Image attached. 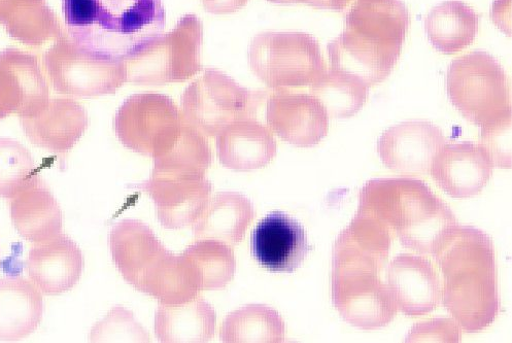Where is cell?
<instances>
[{"label":"cell","instance_id":"obj_1","mask_svg":"<svg viewBox=\"0 0 512 343\" xmlns=\"http://www.w3.org/2000/svg\"><path fill=\"white\" fill-rule=\"evenodd\" d=\"M441 271L443 305L466 332L488 328L499 313L497 266L490 236L455 226L432 254Z\"/></svg>","mask_w":512,"mask_h":343},{"label":"cell","instance_id":"obj_2","mask_svg":"<svg viewBox=\"0 0 512 343\" xmlns=\"http://www.w3.org/2000/svg\"><path fill=\"white\" fill-rule=\"evenodd\" d=\"M358 209L377 219L402 247L427 256L458 225L447 203L424 182L408 178L367 182Z\"/></svg>","mask_w":512,"mask_h":343},{"label":"cell","instance_id":"obj_3","mask_svg":"<svg viewBox=\"0 0 512 343\" xmlns=\"http://www.w3.org/2000/svg\"><path fill=\"white\" fill-rule=\"evenodd\" d=\"M349 30L328 46L332 70L362 81L368 88L383 83L401 53L408 17L399 0H358Z\"/></svg>","mask_w":512,"mask_h":343},{"label":"cell","instance_id":"obj_4","mask_svg":"<svg viewBox=\"0 0 512 343\" xmlns=\"http://www.w3.org/2000/svg\"><path fill=\"white\" fill-rule=\"evenodd\" d=\"M68 33L87 52L123 59L162 36V0H62Z\"/></svg>","mask_w":512,"mask_h":343},{"label":"cell","instance_id":"obj_5","mask_svg":"<svg viewBox=\"0 0 512 343\" xmlns=\"http://www.w3.org/2000/svg\"><path fill=\"white\" fill-rule=\"evenodd\" d=\"M389 256L347 228L333 248L332 300L346 322L362 330H377L390 324L397 306L382 281Z\"/></svg>","mask_w":512,"mask_h":343},{"label":"cell","instance_id":"obj_6","mask_svg":"<svg viewBox=\"0 0 512 343\" xmlns=\"http://www.w3.org/2000/svg\"><path fill=\"white\" fill-rule=\"evenodd\" d=\"M447 88L452 104L477 126L483 127L511 111L507 75L486 52H474L453 61Z\"/></svg>","mask_w":512,"mask_h":343},{"label":"cell","instance_id":"obj_7","mask_svg":"<svg viewBox=\"0 0 512 343\" xmlns=\"http://www.w3.org/2000/svg\"><path fill=\"white\" fill-rule=\"evenodd\" d=\"M249 61L254 74L276 90L311 87L328 70L319 44L303 33L256 38Z\"/></svg>","mask_w":512,"mask_h":343},{"label":"cell","instance_id":"obj_8","mask_svg":"<svg viewBox=\"0 0 512 343\" xmlns=\"http://www.w3.org/2000/svg\"><path fill=\"white\" fill-rule=\"evenodd\" d=\"M201 32L197 20L186 18L172 33H163L124 58L127 82L166 85L185 82L202 70Z\"/></svg>","mask_w":512,"mask_h":343},{"label":"cell","instance_id":"obj_9","mask_svg":"<svg viewBox=\"0 0 512 343\" xmlns=\"http://www.w3.org/2000/svg\"><path fill=\"white\" fill-rule=\"evenodd\" d=\"M256 94L224 73L208 68L182 96V113L203 135L217 136L230 123L250 118L258 107Z\"/></svg>","mask_w":512,"mask_h":343},{"label":"cell","instance_id":"obj_10","mask_svg":"<svg viewBox=\"0 0 512 343\" xmlns=\"http://www.w3.org/2000/svg\"><path fill=\"white\" fill-rule=\"evenodd\" d=\"M185 118L172 98L158 93L130 96L115 117V130L128 149L152 156L177 141Z\"/></svg>","mask_w":512,"mask_h":343},{"label":"cell","instance_id":"obj_11","mask_svg":"<svg viewBox=\"0 0 512 343\" xmlns=\"http://www.w3.org/2000/svg\"><path fill=\"white\" fill-rule=\"evenodd\" d=\"M447 144L445 135L427 121H408L382 134L378 153L386 167L404 177L430 174L435 156Z\"/></svg>","mask_w":512,"mask_h":343},{"label":"cell","instance_id":"obj_12","mask_svg":"<svg viewBox=\"0 0 512 343\" xmlns=\"http://www.w3.org/2000/svg\"><path fill=\"white\" fill-rule=\"evenodd\" d=\"M67 59H46L50 77L60 93L100 96L115 93L127 82L123 59L87 52L72 43Z\"/></svg>","mask_w":512,"mask_h":343},{"label":"cell","instance_id":"obj_13","mask_svg":"<svg viewBox=\"0 0 512 343\" xmlns=\"http://www.w3.org/2000/svg\"><path fill=\"white\" fill-rule=\"evenodd\" d=\"M136 187L152 197L157 218L168 229L193 224L206 209L213 192L206 176L155 171L149 181Z\"/></svg>","mask_w":512,"mask_h":343},{"label":"cell","instance_id":"obj_14","mask_svg":"<svg viewBox=\"0 0 512 343\" xmlns=\"http://www.w3.org/2000/svg\"><path fill=\"white\" fill-rule=\"evenodd\" d=\"M267 123L287 143L310 148L328 133V114L313 94L281 92L267 102Z\"/></svg>","mask_w":512,"mask_h":343},{"label":"cell","instance_id":"obj_15","mask_svg":"<svg viewBox=\"0 0 512 343\" xmlns=\"http://www.w3.org/2000/svg\"><path fill=\"white\" fill-rule=\"evenodd\" d=\"M386 284L397 310L409 317L432 313L441 301V280L435 266L414 254H399L386 270Z\"/></svg>","mask_w":512,"mask_h":343},{"label":"cell","instance_id":"obj_16","mask_svg":"<svg viewBox=\"0 0 512 343\" xmlns=\"http://www.w3.org/2000/svg\"><path fill=\"white\" fill-rule=\"evenodd\" d=\"M311 249L303 226L283 212H272L265 216L251 237L254 259L272 272H294Z\"/></svg>","mask_w":512,"mask_h":343},{"label":"cell","instance_id":"obj_17","mask_svg":"<svg viewBox=\"0 0 512 343\" xmlns=\"http://www.w3.org/2000/svg\"><path fill=\"white\" fill-rule=\"evenodd\" d=\"M494 164L481 145L446 144L435 156L430 173L435 183L458 199L480 194L492 178Z\"/></svg>","mask_w":512,"mask_h":343},{"label":"cell","instance_id":"obj_18","mask_svg":"<svg viewBox=\"0 0 512 343\" xmlns=\"http://www.w3.org/2000/svg\"><path fill=\"white\" fill-rule=\"evenodd\" d=\"M84 268L82 251L71 237L59 233L34 246L28 256L31 282L46 295H61L80 281Z\"/></svg>","mask_w":512,"mask_h":343},{"label":"cell","instance_id":"obj_19","mask_svg":"<svg viewBox=\"0 0 512 343\" xmlns=\"http://www.w3.org/2000/svg\"><path fill=\"white\" fill-rule=\"evenodd\" d=\"M216 137L221 163L233 170L259 169L277 156L275 136L253 117L230 123Z\"/></svg>","mask_w":512,"mask_h":343},{"label":"cell","instance_id":"obj_20","mask_svg":"<svg viewBox=\"0 0 512 343\" xmlns=\"http://www.w3.org/2000/svg\"><path fill=\"white\" fill-rule=\"evenodd\" d=\"M29 140L41 148L56 153L70 151L88 127V116L77 102L55 100L27 118H21Z\"/></svg>","mask_w":512,"mask_h":343},{"label":"cell","instance_id":"obj_21","mask_svg":"<svg viewBox=\"0 0 512 343\" xmlns=\"http://www.w3.org/2000/svg\"><path fill=\"white\" fill-rule=\"evenodd\" d=\"M11 214L16 230L30 243H43L62 231L60 205L38 177H32L12 198Z\"/></svg>","mask_w":512,"mask_h":343},{"label":"cell","instance_id":"obj_22","mask_svg":"<svg viewBox=\"0 0 512 343\" xmlns=\"http://www.w3.org/2000/svg\"><path fill=\"white\" fill-rule=\"evenodd\" d=\"M110 247L122 277L134 288L166 251L150 227L131 219L123 220L113 227Z\"/></svg>","mask_w":512,"mask_h":343},{"label":"cell","instance_id":"obj_23","mask_svg":"<svg viewBox=\"0 0 512 343\" xmlns=\"http://www.w3.org/2000/svg\"><path fill=\"white\" fill-rule=\"evenodd\" d=\"M0 59V120L10 114L27 118L47 105V89L33 59Z\"/></svg>","mask_w":512,"mask_h":343},{"label":"cell","instance_id":"obj_24","mask_svg":"<svg viewBox=\"0 0 512 343\" xmlns=\"http://www.w3.org/2000/svg\"><path fill=\"white\" fill-rule=\"evenodd\" d=\"M44 315L41 291L23 278L0 280V340L17 341L32 334Z\"/></svg>","mask_w":512,"mask_h":343},{"label":"cell","instance_id":"obj_25","mask_svg":"<svg viewBox=\"0 0 512 343\" xmlns=\"http://www.w3.org/2000/svg\"><path fill=\"white\" fill-rule=\"evenodd\" d=\"M255 218L254 205L238 192H220L193 223L196 238L215 239L228 245L241 243Z\"/></svg>","mask_w":512,"mask_h":343},{"label":"cell","instance_id":"obj_26","mask_svg":"<svg viewBox=\"0 0 512 343\" xmlns=\"http://www.w3.org/2000/svg\"><path fill=\"white\" fill-rule=\"evenodd\" d=\"M135 289L167 305L188 302L202 291L198 274L189 259L184 254L167 250L144 274Z\"/></svg>","mask_w":512,"mask_h":343},{"label":"cell","instance_id":"obj_27","mask_svg":"<svg viewBox=\"0 0 512 343\" xmlns=\"http://www.w3.org/2000/svg\"><path fill=\"white\" fill-rule=\"evenodd\" d=\"M214 307L201 298L162 304L155 317V334L162 342H207L216 331Z\"/></svg>","mask_w":512,"mask_h":343},{"label":"cell","instance_id":"obj_28","mask_svg":"<svg viewBox=\"0 0 512 343\" xmlns=\"http://www.w3.org/2000/svg\"><path fill=\"white\" fill-rule=\"evenodd\" d=\"M426 29L432 45L451 55L472 44L479 29V17L461 2H447L430 13Z\"/></svg>","mask_w":512,"mask_h":343},{"label":"cell","instance_id":"obj_29","mask_svg":"<svg viewBox=\"0 0 512 343\" xmlns=\"http://www.w3.org/2000/svg\"><path fill=\"white\" fill-rule=\"evenodd\" d=\"M286 325L273 308L253 304L231 313L223 322V342H283Z\"/></svg>","mask_w":512,"mask_h":343},{"label":"cell","instance_id":"obj_30","mask_svg":"<svg viewBox=\"0 0 512 343\" xmlns=\"http://www.w3.org/2000/svg\"><path fill=\"white\" fill-rule=\"evenodd\" d=\"M212 151L203 135L185 119L181 133L172 147L154 157L153 171L206 176L212 164Z\"/></svg>","mask_w":512,"mask_h":343},{"label":"cell","instance_id":"obj_31","mask_svg":"<svg viewBox=\"0 0 512 343\" xmlns=\"http://www.w3.org/2000/svg\"><path fill=\"white\" fill-rule=\"evenodd\" d=\"M328 117L347 119L366 104L369 88L359 79L335 70H327L311 87Z\"/></svg>","mask_w":512,"mask_h":343},{"label":"cell","instance_id":"obj_32","mask_svg":"<svg viewBox=\"0 0 512 343\" xmlns=\"http://www.w3.org/2000/svg\"><path fill=\"white\" fill-rule=\"evenodd\" d=\"M183 254L194 266L202 291L222 289L234 278L236 260L228 244L215 239H199Z\"/></svg>","mask_w":512,"mask_h":343},{"label":"cell","instance_id":"obj_33","mask_svg":"<svg viewBox=\"0 0 512 343\" xmlns=\"http://www.w3.org/2000/svg\"><path fill=\"white\" fill-rule=\"evenodd\" d=\"M33 161L18 142L0 139V196L12 199L32 178Z\"/></svg>","mask_w":512,"mask_h":343},{"label":"cell","instance_id":"obj_34","mask_svg":"<svg viewBox=\"0 0 512 343\" xmlns=\"http://www.w3.org/2000/svg\"><path fill=\"white\" fill-rule=\"evenodd\" d=\"M93 342H151L150 335L122 306H116L91 332Z\"/></svg>","mask_w":512,"mask_h":343},{"label":"cell","instance_id":"obj_35","mask_svg":"<svg viewBox=\"0 0 512 343\" xmlns=\"http://www.w3.org/2000/svg\"><path fill=\"white\" fill-rule=\"evenodd\" d=\"M481 146L494 166L511 167V111L482 127Z\"/></svg>","mask_w":512,"mask_h":343},{"label":"cell","instance_id":"obj_36","mask_svg":"<svg viewBox=\"0 0 512 343\" xmlns=\"http://www.w3.org/2000/svg\"><path fill=\"white\" fill-rule=\"evenodd\" d=\"M245 2L246 0H207L208 8L218 12L234 10Z\"/></svg>","mask_w":512,"mask_h":343}]
</instances>
